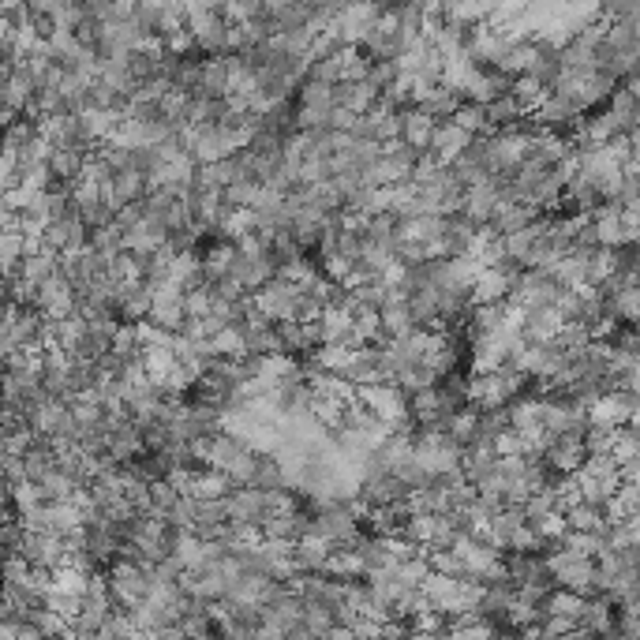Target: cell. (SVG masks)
I'll return each instance as SVG.
<instances>
[{"label": "cell", "instance_id": "obj_1", "mask_svg": "<svg viewBox=\"0 0 640 640\" xmlns=\"http://www.w3.org/2000/svg\"><path fill=\"white\" fill-rule=\"evenodd\" d=\"M221 502H225V517L240 528H259L262 517H266V491L248 487V483H236Z\"/></svg>", "mask_w": 640, "mask_h": 640}, {"label": "cell", "instance_id": "obj_2", "mask_svg": "<svg viewBox=\"0 0 640 640\" xmlns=\"http://www.w3.org/2000/svg\"><path fill=\"white\" fill-rule=\"evenodd\" d=\"M289 476L277 461V453H255V465L248 472V487H259V491H274V487H285Z\"/></svg>", "mask_w": 640, "mask_h": 640}]
</instances>
